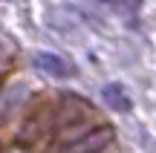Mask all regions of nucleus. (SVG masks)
Masks as SVG:
<instances>
[{"label":"nucleus","instance_id":"f257e3e1","mask_svg":"<svg viewBox=\"0 0 156 153\" xmlns=\"http://www.w3.org/2000/svg\"><path fill=\"white\" fill-rule=\"evenodd\" d=\"M41 64H44V67H49L52 72H64V64L58 61V58H49V55H41Z\"/></svg>","mask_w":156,"mask_h":153}]
</instances>
